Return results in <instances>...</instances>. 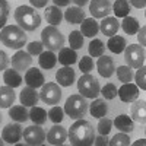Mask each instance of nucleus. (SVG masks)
Segmentation results:
<instances>
[{
	"mask_svg": "<svg viewBox=\"0 0 146 146\" xmlns=\"http://www.w3.org/2000/svg\"><path fill=\"white\" fill-rule=\"evenodd\" d=\"M107 47L110 48V51H113L114 54H120V53L124 51V48L127 47V42H126V38H124V36L113 35V36H110Z\"/></svg>",
	"mask_w": 146,
	"mask_h": 146,
	"instance_id": "obj_24",
	"label": "nucleus"
},
{
	"mask_svg": "<svg viewBox=\"0 0 146 146\" xmlns=\"http://www.w3.org/2000/svg\"><path fill=\"white\" fill-rule=\"evenodd\" d=\"M108 145L111 146H129L130 145V137L126 135V133H118V135H115L111 140L108 142Z\"/></svg>",
	"mask_w": 146,
	"mask_h": 146,
	"instance_id": "obj_38",
	"label": "nucleus"
},
{
	"mask_svg": "<svg viewBox=\"0 0 146 146\" xmlns=\"http://www.w3.org/2000/svg\"><path fill=\"white\" fill-rule=\"evenodd\" d=\"M96 67H98V73L102 78H111L114 70H115L113 58L110 56H104V54L100 57L98 63H96Z\"/></svg>",
	"mask_w": 146,
	"mask_h": 146,
	"instance_id": "obj_14",
	"label": "nucleus"
},
{
	"mask_svg": "<svg viewBox=\"0 0 146 146\" xmlns=\"http://www.w3.org/2000/svg\"><path fill=\"white\" fill-rule=\"evenodd\" d=\"M45 19L53 27L58 25V23L62 22V19H63V13H62V10H60V7H57V6H48L45 9Z\"/></svg>",
	"mask_w": 146,
	"mask_h": 146,
	"instance_id": "obj_27",
	"label": "nucleus"
},
{
	"mask_svg": "<svg viewBox=\"0 0 146 146\" xmlns=\"http://www.w3.org/2000/svg\"><path fill=\"white\" fill-rule=\"evenodd\" d=\"M135 78H136L137 88H140V89H146V67H145V66L139 67V70H137L136 75H135Z\"/></svg>",
	"mask_w": 146,
	"mask_h": 146,
	"instance_id": "obj_43",
	"label": "nucleus"
},
{
	"mask_svg": "<svg viewBox=\"0 0 146 146\" xmlns=\"http://www.w3.org/2000/svg\"><path fill=\"white\" fill-rule=\"evenodd\" d=\"M69 44L73 50H79L83 45V35L80 31H72L69 35Z\"/></svg>",
	"mask_w": 146,
	"mask_h": 146,
	"instance_id": "obj_37",
	"label": "nucleus"
},
{
	"mask_svg": "<svg viewBox=\"0 0 146 146\" xmlns=\"http://www.w3.org/2000/svg\"><path fill=\"white\" fill-rule=\"evenodd\" d=\"M58 62L64 64V66H72L78 62V54H76V50L73 48H60V53H58Z\"/></svg>",
	"mask_w": 146,
	"mask_h": 146,
	"instance_id": "obj_23",
	"label": "nucleus"
},
{
	"mask_svg": "<svg viewBox=\"0 0 146 146\" xmlns=\"http://www.w3.org/2000/svg\"><path fill=\"white\" fill-rule=\"evenodd\" d=\"M117 78L120 82L129 83L133 79V70L130 66H118L117 67Z\"/></svg>",
	"mask_w": 146,
	"mask_h": 146,
	"instance_id": "obj_35",
	"label": "nucleus"
},
{
	"mask_svg": "<svg viewBox=\"0 0 146 146\" xmlns=\"http://www.w3.org/2000/svg\"><path fill=\"white\" fill-rule=\"evenodd\" d=\"M105 51V45L101 40L98 38H94L89 44V54L94 56V57H101Z\"/></svg>",
	"mask_w": 146,
	"mask_h": 146,
	"instance_id": "obj_36",
	"label": "nucleus"
},
{
	"mask_svg": "<svg viewBox=\"0 0 146 146\" xmlns=\"http://www.w3.org/2000/svg\"><path fill=\"white\" fill-rule=\"evenodd\" d=\"M72 2H75V3H76L79 7H83L85 5L88 3V0H72Z\"/></svg>",
	"mask_w": 146,
	"mask_h": 146,
	"instance_id": "obj_52",
	"label": "nucleus"
},
{
	"mask_svg": "<svg viewBox=\"0 0 146 146\" xmlns=\"http://www.w3.org/2000/svg\"><path fill=\"white\" fill-rule=\"evenodd\" d=\"M29 2H31V5H32V6L41 9V7H45V6H47L48 0H29Z\"/></svg>",
	"mask_w": 146,
	"mask_h": 146,
	"instance_id": "obj_48",
	"label": "nucleus"
},
{
	"mask_svg": "<svg viewBox=\"0 0 146 146\" xmlns=\"http://www.w3.org/2000/svg\"><path fill=\"white\" fill-rule=\"evenodd\" d=\"M16 100V95L13 92V88L10 86H2L0 88V108H9L10 105H13Z\"/></svg>",
	"mask_w": 146,
	"mask_h": 146,
	"instance_id": "obj_22",
	"label": "nucleus"
},
{
	"mask_svg": "<svg viewBox=\"0 0 146 146\" xmlns=\"http://www.w3.org/2000/svg\"><path fill=\"white\" fill-rule=\"evenodd\" d=\"M44 50V44L42 42H38V41H32L28 44V53L31 56H40Z\"/></svg>",
	"mask_w": 146,
	"mask_h": 146,
	"instance_id": "obj_45",
	"label": "nucleus"
},
{
	"mask_svg": "<svg viewBox=\"0 0 146 146\" xmlns=\"http://www.w3.org/2000/svg\"><path fill=\"white\" fill-rule=\"evenodd\" d=\"M22 136H23V140L27 142V145H31V146H40L47 139L45 131H44V129H41L40 124H34V126L27 127L23 130Z\"/></svg>",
	"mask_w": 146,
	"mask_h": 146,
	"instance_id": "obj_8",
	"label": "nucleus"
},
{
	"mask_svg": "<svg viewBox=\"0 0 146 146\" xmlns=\"http://www.w3.org/2000/svg\"><path fill=\"white\" fill-rule=\"evenodd\" d=\"M111 127H113V121L107 118V117H101L100 118V123H98V131L100 135H108L111 131Z\"/></svg>",
	"mask_w": 146,
	"mask_h": 146,
	"instance_id": "obj_41",
	"label": "nucleus"
},
{
	"mask_svg": "<svg viewBox=\"0 0 146 146\" xmlns=\"http://www.w3.org/2000/svg\"><path fill=\"white\" fill-rule=\"evenodd\" d=\"M89 111H91V115L95 117V118L105 117L107 113H108L107 102H105L104 100H95V101L89 105Z\"/></svg>",
	"mask_w": 146,
	"mask_h": 146,
	"instance_id": "obj_29",
	"label": "nucleus"
},
{
	"mask_svg": "<svg viewBox=\"0 0 146 146\" xmlns=\"http://www.w3.org/2000/svg\"><path fill=\"white\" fill-rule=\"evenodd\" d=\"M15 21L23 31H35L40 27L41 18L31 6H19L15 10Z\"/></svg>",
	"mask_w": 146,
	"mask_h": 146,
	"instance_id": "obj_2",
	"label": "nucleus"
},
{
	"mask_svg": "<svg viewBox=\"0 0 146 146\" xmlns=\"http://www.w3.org/2000/svg\"><path fill=\"white\" fill-rule=\"evenodd\" d=\"M100 92L102 94V96L105 100H114L117 96V88H115V85H113V83H107Z\"/></svg>",
	"mask_w": 146,
	"mask_h": 146,
	"instance_id": "obj_42",
	"label": "nucleus"
},
{
	"mask_svg": "<svg viewBox=\"0 0 146 146\" xmlns=\"http://www.w3.org/2000/svg\"><path fill=\"white\" fill-rule=\"evenodd\" d=\"M38 62H40V66L42 69H53L57 63V57L53 51H42L40 54V58H38Z\"/></svg>",
	"mask_w": 146,
	"mask_h": 146,
	"instance_id": "obj_31",
	"label": "nucleus"
},
{
	"mask_svg": "<svg viewBox=\"0 0 146 146\" xmlns=\"http://www.w3.org/2000/svg\"><path fill=\"white\" fill-rule=\"evenodd\" d=\"M69 139H70V143L75 145V146L94 145L95 130H94V127L89 121L83 120V118H78V121H75V123L70 126Z\"/></svg>",
	"mask_w": 146,
	"mask_h": 146,
	"instance_id": "obj_1",
	"label": "nucleus"
},
{
	"mask_svg": "<svg viewBox=\"0 0 146 146\" xmlns=\"http://www.w3.org/2000/svg\"><path fill=\"white\" fill-rule=\"evenodd\" d=\"M47 115H48V118H50L53 123L57 124V123H60V121L64 118V111H63V110L60 108V107H53L50 111H48Z\"/></svg>",
	"mask_w": 146,
	"mask_h": 146,
	"instance_id": "obj_39",
	"label": "nucleus"
},
{
	"mask_svg": "<svg viewBox=\"0 0 146 146\" xmlns=\"http://www.w3.org/2000/svg\"><path fill=\"white\" fill-rule=\"evenodd\" d=\"M124 60L127 66L133 69H139L145 63V50L139 44H130L124 48Z\"/></svg>",
	"mask_w": 146,
	"mask_h": 146,
	"instance_id": "obj_7",
	"label": "nucleus"
},
{
	"mask_svg": "<svg viewBox=\"0 0 146 146\" xmlns=\"http://www.w3.org/2000/svg\"><path fill=\"white\" fill-rule=\"evenodd\" d=\"M79 69H80L83 73H89V72L94 69V60H92L89 56L82 57V60L79 62Z\"/></svg>",
	"mask_w": 146,
	"mask_h": 146,
	"instance_id": "obj_44",
	"label": "nucleus"
},
{
	"mask_svg": "<svg viewBox=\"0 0 146 146\" xmlns=\"http://www.w3.org/2000/svg\"><path fill=\"white\" fill-rule=\"evenodd\" d=\"M3 143H5V140H3L2 137H0V146H3Z\"/></svg>",
	"mask_w": 146,
	"mask_h": 146,
	"instance_id": "obj_54",
	"label": "nucleus"
},
{
	"mask_svg": "<svg viewBox=\"0 0 146 146\" xmlns=\"http://www.w3.org/2000/svg\"><path fill=\"white\" fill-rule=\"evenodd\" d=\"M40 98L48 105H56L62 100V89H60V86L57 83L42 85V89L40 92Z\"/></svg>",
	"mask_w": 146,
	"mask_h": 146,
	"instance_id": "obj_9",
	"label": "nucleus"
},
{
	"mask_svg": "<svg viewBox=\"0 0 146 146\" xmlns=\"http://www.w3.org/2000/svg\"><path fill=\"white\" fill-rule=\"evenodd\" d=\"M67 139V131L63 126H53L50 129V131L47 133V142L50 143V145H63L64 140Z\"/></svg>",
	"mask_w": 146,
	"mask_h": 146,
	"instance_id": "obj_12",
	"label": "nucleus"
},
{
	"mask_svg": "<svg viewBox=\"0 0 146 146\" xmlns=\"http://www.w3.org/2000/svg\"><path fill=\"white\" fill-rule=\"evenodd\" d=\"M41 40L44 47H47L50 51H57L60 48H63L64 45V36L56 27L50 25L42 29L41 32Z\"/></svg>",
	"mask_w": 146,
	"mask_h": 146,
	"instance_id": "obj_5",
	"label": "nucleus"
},
{
	"mask_svg": "<svg viewBox=\"0 0 146 146\" xmlns=\"http://www.w3.org/2000/svg\"><path fill=\"white\" fill-rule=\"evenodd\" d=\"M25 82H27L28 86L36 89V88L42 86L44 82H45V79H44V75L41 73V70L36 69V67H34V69L27 70V73H25Z\"/></svg>",
	"mask_w": 146,
	"mask_h": 146,
	"instance_id": "obj_16",
	"label": "nucleus"
},
{
	"mask_svg": "<svg viewBox=\"0 0 146 146\" xmlns=\"http://www.w3.org/2000/svg\"><path fill=\"white\" fill-rule=\"evenodd\" d=\"M19 100H21V104L25 105V107H34L36 105L40 100V94L36 92L35 88H31V86H27L23 88L21 95H19Z\"/></svg>",
	"mask_w": 146,
	"mask_h": 146,
	"instance_id": "obj_18",
	"label": "nucleus"
},
{
	"mask_svg": "<svg viewBox=\"0 0 146 146\" xmlns=\"http://www.w3.org/2000/svg\"><path fill=\"white\" fill-rule=\"evenodd\" d=\"M53 2H54V5L57 7H63V6H67L72 0H53Z\"/></svg>",
	"mask_w": 146,
	"mask_h": 146,
	"instance_id": "obj_51",
	"label": "nucleus"
},
{
	"mask_svg": "<svg viewBox=\"0 0 146 146\" xmlns=\"http://www.w3.org/2000/svg\"><path fill=\"white\" fill-rule=\"evenodd\" d=\"M9 115L12 117V120L18 121V123H25L29 118V113L25 108V105H15L9 110Z\"/></svg>",
	"mask_w": 146,
	"mask_h": 146,
	"instance_id": "obj_30",
	"label": "nucleus"
},
{
	"mask_svg": "<svg viewBox=\"0 0 146 146\" xmlns=\"http://www.w3.org/2000/svg\"><path fill=\"white\" fill-rule=\"evenodd\" d=\"M130 3L137 9H143L146 6V0H130Z\"/></svg>",
	"mask_w": 146,
	"mask_h": 146,
	"instance_id": "obj_49",
	"label": "nucleus"
},
{
	"mask_svg": "<svg viewBox=\"0 0 146 146\" xmlns=\"http://www.w3.org/2000/svg\"><path fill=\"white\" fill-rule=\"evenodd\" d=\"M131 117L140 124L146 123V102L143 100H139L131 105Z\"/></svg>",
	"mask_w": 146,
	"mask_h": 146,
	"instance_id": "obj_21",
	"label": "nucleus"
},
{
	"mask_svg": "<svg viewBox=\"0 0 146 146\" xmlns=\"http://www.w3.org/2000/svg\"><path fill=\"white\" fill-rule=\"evenodd\" d=\"M113 10L110 0H92L89 5V12L92 18H105Z\"/></svg>",
	"mask_w": 146,
	"mask_h": 146,
	"instance_id": "obj_11",
	"label": "nucleus"
},
{
	"mask_svg": "<svg viewBox=\"0 0 146 146\" xmlns=\"http://www.w3.org/2000/svg\"><path fill=\"white\" fill-rule=\"evenodd\" d=\"M9 12H10L9 3L6 0H0V28L5 27V23L9 18Z\"/></svg>",
	"mask_w": 146,
	"mask_h": 146,
	"instance_id": "obj_40",
	"label": "nucleus"
},
{
	"mask_svg": "<svg viewBox=\"0 0 146 146\" xmlns=\"http://www.w3.org/2000/svg\"><path fill=\"white\" fill-rule=\"evenodd\" d=\"M0 120H2V115H0Z\"/></svg>",
	"mask_w": 146,
	"mask_h": 146,
	"instance_id": "obj_55",
	"label": "nucleus"
},
{
	"mask_svg": "<svg viewBox=\"0 0 146 146\" xmlns=\"http://www.w3.org/2000/svg\"><path fill=\"white\" fill-rule=\"evenodd\" d=\"M139 29H140V32H139V35H137V38H139V41H140V45L143 47V45L146 44V41H145V32H146V28L142 27V28H139Z\"/></svg>",
	"mask_w": 146,
	"mask_h": 146,
	"instance_id": "obj_50",
	"label": "nucleus"
},
{
	"mask_svg": "<svg viewBox=\"0 0 146 146\" xmlns=\"http://www.w3.org/2000/svg\"><path fill=\"white\" fill-rule=\"evenodd\" d=\"M113 10L117 18H124L129 16V12H130V3L129 0H115L114 5H113Z\"/></svg>",
	"mask_w": 146,
	"mask_h": 146,
	"instance_id": "obj_33",
	"label": "nucleus"
},
{
	"mask_svg": "<svg viewBox=\"0 0 146 146\" xmlns=\"http://www.w3.org/2000/svg\"><path fill=\"white\" fill-rule=\"evenodd\" d=\"M78 89L85 98H96L100 95V91H101L98 79L94 78L92 75H89V73H85L78 80Z\"/></svg>",
	"mask_w": 146,
	"mask_h": 146,
	"instance_id": "obj_6",
	"label": "nucleus"
},
{
	"mask_svg": "<svg viewBox=\"0 0 146 146\" xmlns=\"http://www.w3.org/2000/svg\"><path fill=\"white\" fill-rule=\"evenodd\" d=\"M100 29L102 31L104 35H107V36H113V35H115V34L118 32V29H120V22L117 21V18L108 16V18H105V19L101 22Z\"/></svg>",
	"mask_w": 146,
	"mask_h": 146,
	"instance_id": "obj_20",
	"label": "nucleus"
},
{
	"mask_svg": "<svg viewBox=\"0 0 146 146\" xmlns=\"http://www.w3.org/2000/svg\"><path fill=\"white\" fill-rule=\"evenodd\" d=\"M64 113L72 118H82L88 113V102L82 95H70L64 104Z\"/></svg>",
	"mask_w": 146,
	"mask_h": 146,
	"instance_id": "obj_4",
	"label": "nucleus"
},
{
	"mask_svg": "<svg viewBox=\"0 0 146 146\" xmlns=\"http://www.w3.org/2000/svg\"><path fill=\"white\" fill-rule=\"evenodd\" d=\"M94 143H95L96 146H105V145H108V139H107V135H101V136H98V137H95Z\"/></svg>",
	"mask_w": 146,
	"mask_h": 146,
	"instance_id": "obj_47",
	"label": "nucleus"
},
{
	"mask_svg": "<svg viewBox=\"0 0 146 146\" xmlns=\"http://www.w3.org/2000/svg\"><path fill=\"white\" fill-rule=\"evenodd\" d=\"M32 63V58H31V54L29 53H25L19 50L13 57H12V66H13V69H16L18 72L21 70H27Z\"/></svg>",
	"mask_w": 146,
	"mask_h": 146,
	"instance_id": "obj_15",
	"label": "nucleus"
},
{
	"mask_svg": "<svg viewBox=\"0 0 146 146\" xmlns=\"http://www.w3.org/2000/svg\"><path fill=\"white\" fill-rule=\"evenodd\" d=\"M117 94H118L120 100L123 102H133V101H136L137 96H139V88L136 85L129 82V83H124L123 86L117 91Z\"/></svg>",
	"mask_w": 146,
	"mask_h": 146,
	"instance_id": "obj_13",
	"label": "nucleus"
},
{
	"mask_svg": "<svg viewBox=\"0 0 146 146\" xmlns=\"http://www.w3.org/2000/svg\"><path fill=\"white\" fill-rule=\"evenodd\" d=\"M22 127H21V124L18 123H10V124H7L5 129H3V131H2V139L6 142V143H9V145H13V143H18V140H21V137H22Z\"/></svg>",
	"mask_w": 146,
	"mask_h": 146,
	"instance_id": "obj_10",
	"label": "nucleus"
},
{
	"mask_svg": "<svg viewBox=\"0 0 146 146\" xmlns=\"http://www.w3.org/2000/svg\"><path fill=\"white\" fill-rule=\"evenodd\" d=\"M139 145H145V139H142V140H139V142L135 143V146H139Z\"/></svg>",
	"mask_w": 146,
	"mask_h": 146,
	"instance_id": "obj_53",
	"label": "nucleus"
},
{
	"mask_svg": "<svg viewBox=\"0 0 146 146\" xmlns=\"http://www.w3.org/2000/svg\"><path fill=\"white\" fill-rule=\"evenodd\" d=\"M121 28H123V31H124L126 34H129V35H135V34L139 32L140 25H139L137 19L131 18V16H124L123 22H121Z\"/></svg>",
	"mask_w": 146,
	"mask_h": 146,
	"instance_id": "obj_32",
	"label": "nucleus"
},
{
	"mask_svg": "<svg viewBox=\"0 0 146 146\" xmlns=\"http://www.w3.org/2000/svg\"><path fill=\"white\" fill-rule=\"evenodd\" d=\"M29 118L34 121V124L42 126L45 121H47V113H45V110L34 105V107L31 108V111H29Z\"/></svg>",
	"mask_w": 146,
	"mask_h": 146,
	"instance_id": "obj_34",
	"label": "nucleus"
},
{
	"mask_svg": "<svg viewBox=\"0 0 146 146\" xmlns=\"http://www.w3.org/2000/svg\"><path fill=\"white\" fill-rule=\"evenodd\" d=\"M114 126L120 131H123V133H130V131H133V129H135V126H133V120L127 114H121V115L115 117Z\"/></svg>",
	"mask_w": 146,
	"mask_h": 146,
	"instance_id": "obj_28",
	"label": "nucleus"
},
{
	"mask_svg": "<svg viewBox=\"0 0 146 146\" xmlns=\"http://www.w3.org/2000/svg\"><path fill=\"white\" fill-rule=\"evenodd\" d=\"M0 41L9 48L19 50L27 42V34L21 27H16V25L3 27L2 32H0Z\"/></svg>",
	"mask_w": 146,
	"mask_h": 146,
	"instance_id": "obj_3",
	"label": "nucleus"
},
{
	"mask_svg": "<svg viewBox=\"0 0 146 146\" xmlns=\"http://www.w3.org/2000/svg\"><path fill=\"white\" fill-rule=\"evenodd\" d=\"M64 19H66L69 23H80V22L85 19V12H83L79 6L69 7V9L64 12Z\"/></svg>",
	"mask_w": 146,
	"mask_h": 146,
	"instance_id": "obj_26",
	"label": "nucleus"
},
{
	"mask_svg": "<svg viewBox=\"0 0 146 146\" xmlns=\"http://www.w3.org/2000/svg\"><path fill=\"white\" fill-rule=\"evenodd\" d=\"M9 64V57L5 51L0 50V70H5Z\"/></svg>",
	"mask_w": 146,
	"mask_h": 146,
	"instance_id": "obj_46",
	"label": "nucleus"
},
{
	"mask_svg": "<svg viewBox=\"0 0 146 146\" xmlns=\"http://www.w3.org/2000/svg\"><path fill=\"white\" fill-rule=\"evenodd\" d=\"M3 80H5V83L7 85V86L18 88V86H21V83H22V76L19 75V72L16 69H9V70H5Z\"/></svg>",
	"mask_w": 146,
	"mask_h": 146,
	"instance_id": "obj_25",
	"label": "nucleus"
},
{
	"mask_svg": "<svg viewBox=\"0 0 146 146\" xmlns=\"http://www.w3.org/2000/svg\"><path fill=\"white\" fill-rule=\"evenodd\" d=\"M98 31H100V23L95 21V18H88L80 22V32L82 35L88 36V38L95 36L98 34Z\"/></svg>",
	"mask_w": 146,
	"mask_h": 146,
	"instance_id": "obj_19",
	"label": "nucleus"
},
{
	"mask_svg": "<svg viewBox=\"0 0 146 146\" xmlns=\"http://www.w3.org/2000/svg\"><path fill=\"white\" fill-rule=\"evenodd\" d=\"M75 78H76L75 70L70 66H64L62 69H58L56 73V79H57L58 85H62V86H70L75 82Z\"/></svg>",
	"mask_w": 146,
	"mask_h": 146,
	"instance_id": "obj_17",
	"label": "nucleus"
}]
</instances>
